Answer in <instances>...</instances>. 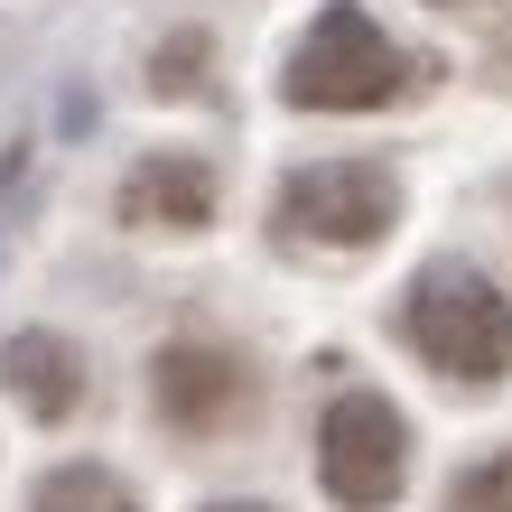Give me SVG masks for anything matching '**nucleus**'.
I'll use <instances>...</instances> for the list:
<instances>
[{
	"label": "nucleus",
	"mask_w": 512,
	"mask_h": 512,
	"mask_svg": "<svg viewBox=\"0 0 512 512\" xmlns=\"http://www.w3.org/2000/svg\"><path fill=\"white\" fill-rule=\"evenodd\" d=\"M447 512H512V457H475L447 485Z\"/></svg>",
	"instance_id": "10"
},
{
	"label": "nucleus",
	"mask_w": 512,
	"mask_h": 512,
	"mask_svg": "<svg viewBox=\"0 0 512 512\" xmlns=\"http://www.w3.org/2000/svg\"><path fill=\"white\" fill-rule=\"evenodd\" d=\"M270 224L289 243H308V252H373L401 224V177L382 159H308V168L280 177Z\"/></svg>",
	"instance_id": "3"
},
{
	"label": "nucleus",
	"mask_w": 512,
	"mask_h": 512,
	"mask_svg": "<svg viewBox=\"0 0 512 512\" xmlns=\"http://www.w3.org/2000/svg\"><path fill=\"white\" fill-rule=\"evenodd\" d=\"M0 382H10V401L38 419V429L84 410V354L56 336V326H19V336L0 345Z\"/></svg>",
	"instance_id": "7"
},
{
	"label": "nucleus",
	"mask_w": 512,
	"mask_h": 512,
	"mask_svg": "<svg viewBox=\"0 0 512 512\" xmlns=\"http://www.w3.org/2000/svg\"><path fill=\"white\" fill-rule=\"evenodd\" d=\"M391 326H401V345L429 373H447V382H503L512 373V298H503L494 270H475V261H429L401 289Z\"/></svg>",
	"instance_id": "2"
},
{
	"label": "nucleus",
	"mask_w": 512,
	"mask_h": 512,
	"mask_svg": "<svg viewBox=\"0 0 512 512\" xmlns=\"http://www.w3.org/2000/svg\"><path fill=\"white\" fill-rule=\"evenodd\" d=\"M196 512H280V503H196Z\"/></svg>",
	"instance_id": "11"
},
{
	"label": "nucleus",
	"mask_w": 512,
	"mask_h": 512,
	"mask_svg": "<svg viewBox=\"0 0 512 512\" xmlns=\"http://www.w3.org/2000/svg\"><path fill=\"white\" fill-rule=\"evenodd\" d=\"M149 401L177 438H215L233 410L252 401V364L233 345H205V336H177L159 345V364H149Z\"/></svg>",
	"instance_id": "5"
},
{
	"label": "nucleus",
	"mask_w": 512,
	"mask_h": 512,
	"mask_svg": "<svg viewBox=\"0 0 512 512\" xmlns=\"http://www.w3.org/2000/svg\"><path fill=\"white\" fill-rule=\"evenodd\" d=\"M205 75H215V38H205V28H168L159 56H149V94L187 103V94H205Z\"/></svg>",
	"instance_id": "9"
},
{
	"label": "nucleus",
	"mask_w": 512,
	"mask_h": 512,
	"mask_svg": "<svg viewBox=\"0 0 512 512\" xmlns=\"http://www.w3.org/2000/svg\"><path fill=\"white\" fill-rule=\"evenodd\" d=\"M438 10H475V0H438Z\"/></svg>",
	"instance_id": "12"
},
{
	"label": "nucleus",
	"mask_w": 512,
	"mask_h": 512,
	"mask_svg": "<svg viewBox=\"0 0 512 512\" xmlns=\"http://www.w3.org/2000/svg\"><path fill=\"white\" fill-rule=\"evenodd\" d=\"M215 196H224L215 159H196V149H149L122 177V224L131 233H205L215 224Z\"/></svg>",
	"instance_id": "6"
},
{
	"label": "nucleus",
	"mask_w": 512,
	"mask_h": 512,
	"mask_svg": "<svg viewBox=\"0 0 512 512\" xmlns=\"http://www.w3.org/2000/svg\"><path fill=\"white\" fill-rule=\"evenodd\" d=\"M317 485L326 503H345V512H391L410 485V419L382 401V391H336L317 419Z\"/></svg>",
	"instance_id": "4"
},
{
	"label": "nucleus",
	"mask_w": 512,
	"mask_h": 512,
	"mask_svg": "<svg viewBox=\"0 0 512 512\" xmlns=\"http://www.w3.org/2000/svg\"><path fill=\"white\" fill-rule=\"evenodd\" d=\"M28 512H140V494L122 485L112 466H47L38 485H28Z\"/></svg>",
	"instance_id": "8"
},
{
	"label": "nucleus",
	"mask_w": 512,
	"mask_h": 512,
	"mask_svg": "<svg viewBox=\"0 0 512 512\" xmlns=\"http://www.w3.org/2000/svg\"><path fill=\"white\" fill-rule=\"evenodd\" d=\"M410 84H429V56H401L364 0H326L280 56V103L298 112H382Z\"/></svg>",
	"instance_id": "1"
}]
</instances>
